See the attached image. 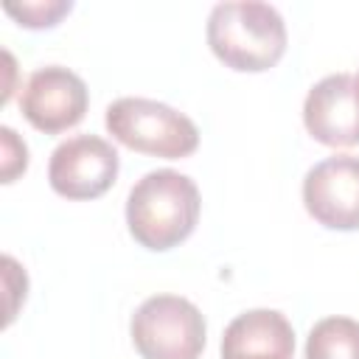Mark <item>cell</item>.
<instances>
[{
  "instance_id": "obj_9",
  "label": "cell",
  "mask_w": 359,
  "mask_h": 359,
  "mask_svg": "<svg viewBox=\"0 0 359 359\" xmlns=\"http://www.w3.org/2000/svg\"><path fill=\"white\" fill-rule=\"evenodd\" d=\"M236 356H294L292 323L275 309H252L238 314L222 334V359Z\"/></svg>"
},
{
  "instance_id": "obj_1",
  "label": "cell",
  "mask_w": 359,
  "mask_h": 359,
  "mask_svg": "<svg viewBox=\"0 0 359 359\" xmlns=\"http://www.w3.org/2000/svg\"><path fill=\"white\" fill-rule=\"evenodd\" d=\"M199 208V188L188 174L157 168L132 185L126 196V227L140 247L165 252L194 233Z\"/></svg>"
},
{
  "instance_id": "obj_14",
  "label": "cell",
  "mask_w": 359,
  "mask_h": 359,
  "mask_svg": "<svg viewBox=\"0 0 359 359\" xmlns=\"http://www.w3.org/2000/svg\"><path fill=\"white\" fill-rule=\"evenodd\" d=\"M356 90H359V76H356Z\"/></svg>"
},
{
  "instance_id": "obj_8",
  "label": "cell",
  "mask_w": 359,
  "mask_h": 359,
  "mask_svg": "<svg viewBox=\"0 0 359 359\" xmlns=\"http://www.w3.org/2000/svg\"><path fill=\"white\" fill-rule=\"evenodd\" d=\"M303 123L323 146H359V90L356 76L331 73L320 79L303 101Z\"/></svg>"
},
{
  "instance_id": "obj_13",
  "label": "cell",
  "mask_w": 359,
  "mask_h": 359,
  "mask_svg": "<svg viewBox=\"0 0 359 359\" xmlns=\"http://www.w3.org/2000/svg\"><path fill=\"white\" fill-rule=\"evenodd\" d=\"M236 359H280V356H236Z\"/></svg>"
},
{
  "instance_id": "obj_10",
  "label": "cell",
  "mask_w": 359,
  "mask_h": 359,
  "mask_svg": "<svg viewBox=\"0 0 359 359\" xmlns=\"http://www.w3.org/2000/svg\"><path fill=\"white\" fill-rule=\"evenodd\" d=\"M306 359H359V320L325 317L306 339Z\"/></svg>"
},
{
  "instance_id": "obj_12",
  "label": "cell",
  "mask_w": 359,
  "mask_h": 359,
  "mask_svg": "<svg viewBox=\"0 0 359 359\" xmlns=\"http://www.w3.org/2000/svg\"><path fill=\"white\" fill-rule=\"evenodd\" d=\"M0 135H3V182H14V177L28 165V149L11 126H3Z\"/></svg>"
},
{
  "instance_id": "obj_2",
  "label": "cell",
  "mask_w": 359,
  "mask_h": 359,
  "mask_svg": "<svg viewBox=\"0 0 359 359\" xmlns=\"http://www.w3.org/2000/svg\"><path fill=\"white\" fill-rule=\"evenodd\" d=\"M208 45L238 73H264L286 53V22L269 3H219L208 17Z\"/></svg>"
},
{
  "instance_id": "obj_3",
  "label": "cell",
  "mask_w": 359,
  "mask_h": 359,
  "mask_svg": "<svg viewBox=\"0 0 359 359\" xmlns=\"http://www.w3.org/2000/svg\"><path fill=\"white\" fill-rule=\"evenodd\" d=\"M104 123L118 143L140 154L180 160L199 149L196 123L163 101L123 95L107 107Z\"/></svg>"
},
{
  "instance_id": "obj_7",
  "label": "cell",
  "mask_w": 359,
  "mask_h": 359,
  "mask_svg": "<svg viewBox=\"0 0 359 359\" xmlns=\"http://www.w3.org/2000/svg\"><path fill=\"white\" fill-rule=\"evenodd\" d=\"M303 205L328 230H359V157L334 154L303 177Z\"/></svg>"
},
{
  "instance_id": "obj_5",
  "label": "cell",
  "mask_w": 359,
  "mask_h": 359,
  "mask_svg": "<svg viewBox=\"0 0 359 359\" xmlns=\"http://www.w3.org/2000/svg\"><path fill=\"white\" fill-rule=\"evenodd\" d=\"M121 160L109 140L76 135L62 140L48 163V182L65 199H98L118 177Z\"/></svg>"
},
{
  "instance_id": "obj_6",
  "label": "cell",
  "mask_w": 359,
  "mask_h": 359,
  "mask_svg": "<svg viewBox=\"0 0 359 359\" xmlns=\"http://www.w3.org/2000/svg\"><path fill=\"white\" fill-rule=\"evenodd\" d=\"M87 104L90 93L84 79L62 65L36 67L20 90V109L25 121L45 135H59L76 126L84 118Z\"/></svg>"
},
{
  "instance_id": "obj_11",
  "label": "cell",
  "mask_w": 359,
  "mask_h": 359,
  "mask_svg": "<svg viewBox=\"0 0 359 359\" xmlns=\"http://www.w3.org/2000/svg\"><path fill=\"white\" fill-rule=\"evenodd\" d=\"M3 8L25 28H50L73 8V3L70 0H45V3L42 0L39 3H11L8 0V3H3Z\"/></svg>"
},
{
  "instance_id": "obj_4",
  "label": "cell",
  "mask_w": 359,
  "mask_h": 359,
  "mask_svg": "<svg viewBox=\"0 0 359 359\" xmlns=\"http://www.w3.org/2000/svg\"><path fill=\"white\" fill-rule=\"evenodd\" d=\"M205 317L180 294H154L137 306L129 323L132 345L143 359H199Z\"/></svg>"
}]
</instances>
